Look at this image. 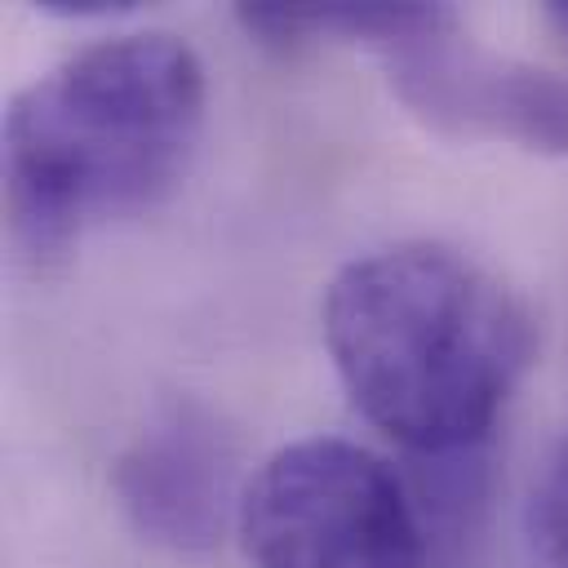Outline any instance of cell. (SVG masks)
Masks as SVG:
<instances>
[{
	"label": "cell",
	"mask_w": 568,
	"mask_h": 568,
	"mask_svg": "<svg viewBox=\"0 0 568 568\" xmlns=\"http://www.w3.org/2000/svg\"><path fill=\"white\" fill-rule=\"evenodd\" d=\"M324 346L351 404L413 453L488 435L532 359L524 302L444 244H390L324 288Z\"/></svg>",
	"instance_id": "obj_1"
},
{
	"label": "cell",
	"mask_w": 568,
	"mask_h": 568,
	"mask_svg": "<svg viewBox=\"0 0 568 568\" xmlns=\"http://www.w3.org/2000/svg\"><path fill=\"white\" fill-rule=\"evenodd\" d=\"M204 129V67L164 31L84 44L4 111L13 240L62 257L89 222L151 209L186 173Z\"/></svg>",
	"instance_id": "obj_2"
},
{
	"label": "cell",
	"mask_w": 568,
	"mask_h": 568,
	"mask_svg": "<svg viewBox=\"0 0 568 568\" xmlns=\"http://www.w3.org/2000/svg\"><path fill=\"white\" fill-rule=\"evenodd\" d=\"M235 532L253 568H422L426 555L399 475L337 435L275 448L240 493Z\"/></svg>",
	"instance_id": "obj_3"
},
{
	"label": "cell",
	"mask_w": 568,
	"mask_h": 568,
	"mask_svg": "<svg viewBox=\"0 0 568 568\" xmlns=\"http://www.w3.org/2000/svg\"><path fill=\"white\" fill-rule=\"evenodd\" d=\"M395 98L439 138L568 155V75L462 40L457 18L382 53Z\"/></svg>",
	"instance_id": "obj_4"
},
{
	"label": "cell",
	"mask_w": 568,
	"mask_h": 568,
	"mask_svg": "<svg viewBox=\"0 0 568 568\" xmlns=\"http://www.w3.org/2000/svg\"><path fill=\"white\" fill-rule=\"evenodd\" d=\"M231 479L235 439L195 399H178L151 417L111 466V488L124 519L146 541L178 555L217 546L226 519L240 510Z\"/></svg>",
	"instance_id": "obj_5"
},
{
	"label": "cell",
	"mask_w": 568,
	"mask_h": 568,
	"mask_svg": "<svg viewBox=\"0 0 568 568\" xmlns=\"http://www.w3.org/2000/svg\"><path fill=\"white\" fill-rule=\"evenodd\" d=\"M448 18H457L448 4H390V0H257V4H235V22L244 27L248 40H257L262 49L275 53H297L306 44L320 40H355L368 44L377 53L444 27Z\"/></svg>",
	"instance_id": "obj_6"
},
{
	"label": "cell",
	"mask_w": 568,
	"mask_h": 568,
	"mask_svg": "<svg viewBox=\"0 0 568 568\" xmlns=\"http://www.w3.org/2000/svg\"><path fill=\"white\" fill-rule=\"evenodd\" d=\"M528 528H532L541 568H568V448L546 466L532 493Z\"/></svg>",
	"instance_id": "obj_7"
},
{
	"label": "cell",
	"mask_w": 568,
	"mask_h": 568,
	"mask_svg": "<svg viewBox=\"0 0 568 568\" xmlns=\"http://www.w3.org/2000/svg\"><path fill=\"white\" fill-rule=\"evenodd\" d=\"M138 0H44L40 13H53V18H115V13H129Z\"/></svg>",
	"instance_id": "obj_8"
},
{
	"label": "cell",
	"mask_w": 568,
	"mask_h": 568,
	"mask_svg": "<svg viewBox=\"0 0 568 568\" xmlns=\"http://www.w3.org/2000/svg\"><path fill=\"white\" fill-rule=\"evenodd\" d=\"M546 18L568 36V0H559V4H546Z\"/></svg>",
	"instance_id": "obj_9"
}]
</instances>
